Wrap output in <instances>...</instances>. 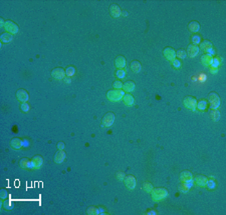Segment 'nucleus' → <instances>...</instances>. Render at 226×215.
<instances>
[{
	"label": "nucleus",
	"mask_w": 226,
	"mask_h": 215,
	"mask_svg": "<svg viewBox=\"0 0 226 215\" xmlns=\"http://www.w3.org/2000/svg\"><path fill=\"white\" fill-rule=\"evenodd\" d=\"M151 193H152V199L156 202L162 201V200H164L168 196V190L163 187L155 188V189L152 190Z\"/></svg>",
	"instance_id": "f257e3e1"
},
{
	"label": "nucleus",
	"mask_w": 226,
	"mask_h": 215,
	"mask_svg": "<svg viewBox=\"0 0 226 215\" xmlns=\"http://www.w3.org/2000/svg\"><path fill=\"white\" fill-rule=\"evenodd\" d=\"M125 95V92L124 90L122 89H113V90H110L107 94V98L112 102H118L120 100L123 99Z\"/></svg>",
	"instance_id": "f03ea898"
},
{
	"label": "nucleus",
	"mask_w": 226,
	"mask_h": 215,
	"mask_svg": "<svg viewBox=\"0 0 226 215\" xmlns=\"http://www.w3.org/2000/svg\"><path fill=\"white\" fill-rule=\"evenodd\" d=\"M208 101H209L210 107L212 109H217L220 106V97L215 92H211L208 95Z\"/></svg>",
	"instance_id": "7ed1b4c3"
},
{
	"label": "nucleus",
	"mask_w": 226,
	"mask_h": 215,
	"mask_svg": "<svg viewBox=\"0 0 226 215\" xmlns=\"http://www.w3.org/2000/svg\"><path fill=\"white\" fill-rule=\"evenodd\" d=\"M184 105L187 109L191 111H194L196 110V106H197V100H196L195 97H192V96H187L184 98V101H183Z\"/></svg>",
	"instance_id": "20e7f679"
},
{
	"label": "nucleus",
	"mask_w": 226,
	"mask_h": 215,
	"mask_svg": "<svg viewBox=\"0 0 226 215\" xmlns=\"http://www.w3.org/2000/svg\"><path fill=\"white\" fill-rule=\"evenodd\" d=\"M115 118H116V116H115V114L113 112H108L104 116V118H103V125L105 127L112 126L115 122Z\"/></svg>",
	"instance_id": "39448f33"
},
{
	"label": "nucleus",
	"mask_w": 226,
	"mask_h": 215,
	"mask_svg": "<svg viewBox=\"0 0 226 215\" xmlns=\"http://www.w3.org/2000/svg\"><path fill=\"white\" fill-rule=\"evenodd\" d=\"M4 28H5V30L7 31V33H10V34H16L19 30L18 26L10 20L6 21L5 24H4Z\"/></svg>",
	"instance_id": "423d86ee"
},
{
	"label": "nucleus",
	"mask_w": 226,
	"mask_h": 215,
	"mask_svg": "<svg viewBox=\"0 0 226 215\" xmlns=\"http://www.w3.org/2000/svg\"><path fill=\"white\" fill-rule=\"evenodd\" d=\"M124 182H125V185H126V187L128 188V189L130 190H133L135 189V187H136V178H135L133 175H128V176H126L124 178Z\"/></svg>",
	"instance_id": "0eeeda50"
},
{
	"label": "nucleus",
	"mask_w": 226,
	"mask_h": 215,
	"mask_svg": "<svg viewBox=\"0 0 226 215\" xmlns=\"http://www.w3.org/2000/svg\"><path fill=\"white\" fill-rule=\"evenodd\" d=\"M65 71L62 69V68H55V69L51 71V76H52L55 79H57V80H61V79H65L66 77L65 76Z\"/></svg>",
	"instance_id": "6e6552de"
},
{
	"label": "nucleus",
	"mask_w": 226,
	"mask_h": 215,
	"mask_svg": "<svg viewBox=\"0 0 226 215\" xmlns=\"http://www.w3.org/2000/svg\"><path fill=\"white\" fill-rule=\"evenodd\" d=\"M199 50H200L199 46L195 44H190L187 47V51H186V52H187V55L190 58H194L199 54Z\"/></svg>",
	"instance_id": "1a4fd4ad"
},
{
	"label": "nucleus",
	"mask_w": 226,
	"mask_h": 215,
	"mask_svg": "<svg viewBox=\"0 0 226 215\" xmlns=\"http://www.w3.org/2000/svg\"><path fill=\"white\" fill-rule=\"evenodd\" d=\"M163 54L167 59L171 61V62L174 59H176V51L171 47H166L165 49L163 50Z\"/></svg>",
	"instance_id": "9d476101"
},
{
	"label": "nucleus",
	"mask_w": 226,
	"mask_h": 215,
	"mask_svg": "<svg viewBox=\"0 0 226 215\" xmlns=\"http://www.w3.org/2000/svg\"><path fill=\"white\" fill-rule=\"evenodd\" d=\"M180 180L183 183L192 182L193 181V174L189 170H184L180 174Z\"/></svg>",
	"instance_id": "9b49d317"
},
{
	"label": "nucleus",
	"mask_w": 226,
	"mask_h": 215,
	"mask_svg": "<svg viewBox=\"0 0 226 215\" xmlns=\"http://www.w3.org/2000/svg\"><path fill=\"white\" fill-rule=\"evenodd\" d=\"M16 97H17V99H18L19 101H21V102H27V100L29 99V95H28L27 91H26L25 89L17 90Z\"/></svg>",
	"instance_id": "f8f14e48"
},
{
	"label": "nucleus",
	"mask_w": 226,
	"mask_h": 215,
	"mask_svg": "<svg viewBox=\"0 0 226 215\" xmlns=\"http://www.w3.org/2000/svg\"><path fill=\"white\" fill-rule=\"evenodd\" d=\"M110 15L114 18H118L122 15V10L117 4H112L110 7Z\"/></svg>",
	"instance_id": "ddd939ff"
},
{
	"label": "nucleus",
	"mask_w": 226,
	"mask_h": 215,
	"mask_svg": "<svg viewBox=\"0 0 226 215\" xmlns=\"http://www.w3.org/2000/svg\"><path fill=\"white\" fill-rule=\"evenodd\" d=\"M208 178L204 176V175H196L195 178H194V181H195L196 184L200 187L206 186V182H207Z\"/></svg>",
	"instance_id": "4468645a"
},
{
	"label": "nucleus",
	"mask_w": 226,
	"mask_h": 215,
	"mask_svg": "<svg viewBox=\"0 0 226 215\" xmlns=\"http://www.w3.org/2000/svg\"><path fill=\"white\" fill-rule=\"evenodd\" d=\"M66 157V154L65 152L63 150H58L57 152H56V154L55 156V162L57 163V164H60V163H62L63 161H65Z\"/></svg>",
	"instance_id": "2eb2a0df"
},
{
	"label": "nucleus",
	"mask_w": 226,
	"mask_h": 215,
	"mask_svg": "<svg viewBox=\"0 0 226 215\" xmlns=\"http://www.w3.org/2000/svg\"><path fill=\"white\" fill-rule=\"evenodd\" d=\"M115 64H116V67L119 68V69H123V68L126 67V59H125L124 56H118L116 58V61H115Z\"/></svg>",
	"instance_id": "dca6fc26"
},
{
	"label": "nucleus",
	"mask_w": 226,
	"mask_h": 215,
	"mask_svg": "<svg viewBox=\"0 0 226 215\" xmlns=\"http://www.w3.org/2000/svg\"><path fill=\"white\" fill-rule=\"evenodd\" d=\"M212 59L213 57L212 56H210L209 54H204L202 55V57H201V62H202L203 65H205V66H211V64H212Z\"/></svg>",
	"instance_id": "f3484780"
},
{
	"label": "nucleus",
	"mask_w": 226,
	"mask_h": 215,
	"mask_svg": "<svg viewBox=\"0 0 226 215\" xmlns=\"http://www.w3.org/2000/svg\"><path fill=\"white\" fill-rule=\"evenodd\" d=\"M123 101H124V103L127 105V106H132L133 104H134L135 102V99L134 97H133L132 94L130 93H127L124 95V97H123Z\"/></svg>",
	"instance_id": "a211bd4d"
},
{
	"label": "nucleus",
	"mask_w": 226,
	"mask_h": 215,
	"mask_svg": "<svg viewBox=\"0 0 226 215\" xmlns=\"http://www.w3.org/2000/svg\"><path fill=\"white\" fill-rule=\"evenodd\" d=\"M134 89H135V82L134 81H131V80H129V81H127L126 83H124V84H123V90H124V91L132 92Z\"/></svg>",
	"instance_id": "6ab92c4d"
},
{
	"label": "nucleus",
	"mask_w": 226,
	"mask_h": 215,
	"mask_svg": "<svg viewBox=\"0 0 226 215\" xmlns=\"http://www.w3.org/2000/svg\"><path fill=\"white\" fill-rule=\"evenodd\" d=\"M31 161H32L34 166H35V169H39V168H40L43 164V158L41 157V156H39V155L34 156Z\"/></svg>",
	"instance_id": "aec40b11"
},
{
	"label": "nucleus",
	"mask_w": 226,
	"mask_h": 215,
	"mask_svg": "<svg viewBox=\"0 0 226 215\" xmlns=\"http://www.w3.org/2000/svg\"><path fill=\"white\" fill-rule=\"evenodd\" d=\"M10 145L13 149H20L22 147V145H23V143H22L21 139L15 137L10 141Z\"/></svg>",
	"instance_id": "412c9836"
},
{
	"label": "nucleus",
	"mask_w": 226,
	"mask_h": 215,
	"mask_svg": "<svg viewBox=\"0 0 226 215\" xmlns=\"http://www.w3.org/2000/svg\"><path fill=\"white\" fill-rule=\"evenodd\" d=\"M131 69H132V71L135 72V73L140 72V71H141V69H142L141 63H140L138 60L132 61V62H131Z\"/></svg>",
	"instance_id": "4be33fe9"
},
{
	"label": "nucleus",
	"mask_w": 226,
	"mask_h": 215,
	"mask_svg": "<svg viewBox=\"0 0 226 215\" xmlns=\"http://www.w3.org/2000/svg\"><path fill=\"white\" fill-rule=\"evenodd\" d=\"M199 48H201V49L204 51V52H208L211 48H213V46H212V43H211L210 41L205 40V41H203V42L200 43V47Z\"/></svg>",
	"instance_id": "5701e85b"
},
{
	"label": "nucleus",
	"mask_w": 226,
	"mask_h": 215,
	"mask_svg": "<svg viewBox=\"0 0 226 215\" xmlns=\"http://www.w3.org/2000/svg\"><path fill=\"white\" fill-rule=\"evenodd\" d=\"M188 28H189V30H190L191 32L196 33V32H198L199 29H200V24H199L197 21H192V22L189 23Z\"/></svg>",
	"instance_id": "b1692460"
},
{
	"label": "nucleus",
	"mask_w": 226,
	"mask_h": 215,
	"mask_svg": "<svg viewBox=\"0 0 226 215\" xmlns=\"http://www.w3.org/2000/svg\"><path fill=\"white\" fill-rule=\"evenodd\" d=\"M0 40L3 43H9L13 40V35L10 33H3L0 36Z\"/></svg>",
	"instance_id": "393cba45"
},
{
	"label": "nucleus",
	"mask_w": 226,
	"mask_h": 215,
	"mask_svg": "<svg viewBox=\"0 0 226 215\" xmlns=\"http://www.w3.org/2000/svg\"><path fill=\"white\" fill-rule=\"evenodd\" d=\"M207 100L205 99H202L200 100L199 102H197V106H196V109H198L199 111H204L206 108H207Z\"/></svg>",
	"instance_id": "a878e982"
},
{
	"label": "nucleus",
	"mask_w": 226,
	"mask_h": 215,
	"mask_svg": "<svg viewBox=\"0 0 226 215\" xmlns=\"http://www.w3.org/2000/svg\"><path fill=\"white\" fill-rule=\"evenodd\" d=\"M210 117L212 120L214 121H218L220 119V112L217 110V109H212L210 112Z\"/></svg>",
	"instance_id": "bb28decb"
},
{
	"label": "nucleus",
	"mask_w": 226,
	"mask_h": 215,
	"mask_svg": "<svg viewBox=\"0 0 226 215\" xmlns=\"http://www.w3.org/2000/svg\"><path fill=\"white\" fill-rule=\"evenodd\" d=\"M30 162H31V160H29L28 158H22V159L20 160V162H19V164H20L21 168L25 169V168H29Z\"/></svg>",
	"instance_id": "cd10ccee"
},
{
	"label": "nucleus",
	"mask_w": 226,
	"mask_h": 215,
	"mask_svg": "<svg viewBox=\"0 0 226 215\" xmlns=\"http://www.w3.org/2000/svg\"><path fill=\"white\" fill-rule=\"evenodd\" d=\"M186 56H187V52L185 49H179L176 51V57H178L179 59H185Z\"/></svg>",
	"instance_id": "c85d7f7f"
},
{
	"label": "nucleus",
	"mask_w": 226,
	"mask_h": 215,
	"mask_svg": "<svg viewBox=\"0 0 226 215\" xmlns=\"http://www.w3.org/2000/svg\"><path fill=\"white\" fill-rule=\"evenodd\" d=\"M65 74H66V76L70 77V78H72V76H75V68L73 67V66H68L67 68H66V70H65Z\"/></svg>",
	"instance_id": "c756f323"
},
{
	"label": "nucleus",
	"mask_w": 226,
	"mask_h": 215,
	"mask_svg": "<svg viewBox=\"0 0 226 215\" xmlns=\"http://www.w3.org/2000/svg\"><path fill=\"white\" fill-rule=\"evenodd\" d=\"M143 188H144L145 191L148 192V193H151V192H152V190L154 189L153 185H152L150 182H145L144 184H143Z\"/></svg>",
	"instance_id": "7c9ffc66"
},
{
	"label": "nucleus",
	"mask_w": 226,
	"mask_h": 215,
	"mask_svg": "<svg viewBox=\"0 0 226 215\" xmlns=\"http://www.w3.org/2000/svg\"><path fill=\"white\" fill-rule=\"evenodd\" d=\"M221 61H222V58H218V57L217 58H213L211 66L218 68V67H219V65H220V63H221Z\"/></svg>",
	"instance_id": "2f4dec72"
},
{
	"label": "nucleus",
	"mask_w": 226,
	"mask_h": 215,
	"mask_svg": "<svg viewBox=\"0 0 226 215\" xmlns=\"http://www.w3.org/2000/svg\"><path fill=\"white\" fill-rule=\"evenodd\" d=\"M88 214H100V210L97 207L90 206V208L88 209Z\"/></svg>",
	"instance_id": "473e14b6"
},
{
	"label": "nucleus",
	"mask_w": 226,
	"mask_h": 215,
	"mask_svg": "<svg viewBox=\"0 0 226 215\" xmlns=\"http://www.w3.org/2000/svg\"><path fill=\"white\" fill-rule=\"evenodd\" d=\"M206 186L208 187V189H214V188L216 187V183L214 180H207V182H206Z\"/></svg>",
	"instance_id": "72a5a7b5"
},
{
	"label": "nucleus",
	"mask_w": 226,
	"mask_h": 215,
	"mask_svg": "<svg viewBox=\"0 0 226 215\" xmlns=\"http://www.w3.org/2000/svg\"><path fill=\"white\" fill-rule=\"evenodd\" d=\"M192 42H193V44H195V45H197V44H200L201 43V36L200 35H194V36H192Z\"/></svg>",
	"instance_id": "f704fd0d"
},
{
	"label": "nucleus",
	"mask_w": 226,
	"mask_h": 215,
	"mask_svg": "<svg viewBox=\"0 0 226 215\" xmlns=\"http://www.w3.org/2000/svg\"><path fill=\"white\" fill-rule=\"evenodd\" d=\"M116 75L118 78H125L126 77V71L124 69H118V71L116 72Z\"/></svg>",
	"instance_id": "c9c22d12"
},
{
	"label": "nucleus",
	"mask_w": 226,
	"mask_h": 215,
	"mask_svg": "<svg viewBox=\"0 0 226 215\" xmlns=\"http://www.w3.org/2000/svg\"><path fill=\"white\" fill-rule=\"evenodd\" d=\"M21 110L23 112H28L29 110H30V106H29V104L27 103V102H22Z\"/></svg>",
	"instance_id": "e433bc0d"
},
{
	"label": "nucleus",
	"mask_w": 226,
	"mask_h": 215,
	"mask_svg": "<svg viewBox=\"0 0 226 215\" xmlns=\"http://www.w3.org/2000/svg\"><path fill=\"white\" fill-rule=\"evenodd\" d=\"M114 89H122L123 88V83L120 80H117V81L114 82Z\"/></svg>",
	"instance_id": "4c0bfd02"
},
{
	"label": "nucleus",
	"mask_w": 226,
	"mask_h": 215,
	"mask_svg": "<svg viewBox=\"0 0 226 215\" xmlns=\"http://www.w3.org/2000/svg\"><path fill=\"white\" fill-rule=\"evenodd\" d=\"M7 196H8L7 190L6 189H2L1 191H0V198H1V199H5Z\"/></svg>",
	"instance_id": "58836bf2"
},
{
	"label": "nucleus",
	"mask_w": 226,
	"mask_h": 215,
	"mask_svg": "<svg viewBox=\"0 0 226 215\" xmlns=\"http://www.w3.org/2000/svg\"><path fill=\"white\" fill-rule=\"evenodd\" d=\"M172 64H173V66L175 68H180L181 67V62L178 59H174L173 61H172Z\"/></svg>",
	"instance_id": "ea45409f"
},
{
	"label": "nucleus",
	"mask_w": 226,
	"mask_h": 215,
	"mask_svg": "<svg viewBox=\"0 0 226 215\" xmlns=\"http://www.w3.org/2000/svg\"><path fill=\"white\" fill-rule=\"evenodd\" d=\"M125 177H126V176H125L124 172H118V173H117V178H118L119 180H124Z\"/></svg>",
	"instance_id": "a19ab883"
},
{
	"label": "nucleus",
	"mask_w": 226,
	"mask_h": 215,
	"mask_svg": "<svg viewBox=\"0 0 226 215\" xmlns=\"http://www.w3.org/2000/svg\"><path fill=\"white\" fill-rule=\"evenodd\" d=\"M3 204H4V207H5L6 209H9L11 207V201H9V200H6Z\"/></svg>",
	"instance_id": "79ce46f5"
},
{
	"label": "nucleus",
	"mask_w": 226,
	"mask_h": 215,
	"mask_svg": "<svg viewBox=\"0 0 226 215\" xmlns=\"http://www.w3.org/2000/svg\"><path fill=\"white\" fill-rule=\"evenodd\" d=\"M57 148L60 149V150H63V148H65V143H63V142H58L57 143Z\"/></svg>",
	"instance_id": "37998d69"
},
{
	"label": "nucleus",
	"mask_w": 226,
	"mask_h": 215,
	"mask_svg": "<svg viewBox=\"0 0 226 215\" xmlns=\"http://www.w3.org/2000/svg\"><path fill=\"white\" fill-rule=\"evenodd\" d=\"M207 54H209L210 56H213V55L215 54V50L213 49V48H211V49H210V50H209V51H208V52H207Z\"/></svg>",
	"instance_id": "c03bdc74"
},
{
	"label": "nucleus",
	"mask_w": 226,
	"mask_h": 215,
	"mask_svg": "<svg viewBox=\"0 0 226 215\" xmlns=\"http://www.w3.org/2000/svg\"><path fill=\"white\" fill-rule=\"evenodd\" d=\"M210 70H211V72H212V73H216V72L218 71V68H216V67H212V66H211Z\"/></svg>",
	"instance_id": "a18cd8bd"
},
{
	"label": "nucleus",
	"mask_w": 226,
	"mask_h": 215,
	"mask_svg": "<svg viewBox=\"0 0 226 215\" xmlns=\"http://www.w3.org/2000/svg\"><path fill=\"white\" fill-rule=\"evenodd\" d=\"M147 214H148V215H152V214H157V212L156 211H155V210H149V211L148 212H147Z\"/></svg>",
	"instance_id": "49530a36"
},
{
	"label": "nucleus",
	"mask_w": 226,
	"mask_h": 215,
	"mask_svg": "<svg viewBox=\"0 0 226 215\" xmlns=\"http://www.w3.org/2000/svg\"><path fill=\"white\" fill-rule=\"evenodd\" d=\"M63 80H65V83H70V81H72V80H70V77H65Z\"/></svg>",
	"instance_id": "de8ad7c7"
},
{
	"label": "nucleus",
	"mask_w": 226,
	"mask_h": 215,
	"mask_svg": "<svg viewBox=\"0 0 226 215\" xmlns=\"http://www.w3.org/2000/svg\"><path fill=\"white\" fill-rule=\"evenodd\" d=\"M4 24H5V22H4V20L1 18V19H0V25L3 26V27H4Z\"/></svg>",
	"instance_id": "09e8293b"
},
{
	"label": "nucleus",
	"mask_w": 226,
	"mask_h": 215,
	"mask_svg": "<svg viewBox=\"0 0 226 215\" xmlns=\"http://www.w3.org/2000/svg\"><path fill=\"white\" fill-rule=\"evenodd\" d=\"M122 15H123V16H128L127 11H122Z\"/></svg>",
	"instance_id": "8fccbe9b"
}]
</instances>
